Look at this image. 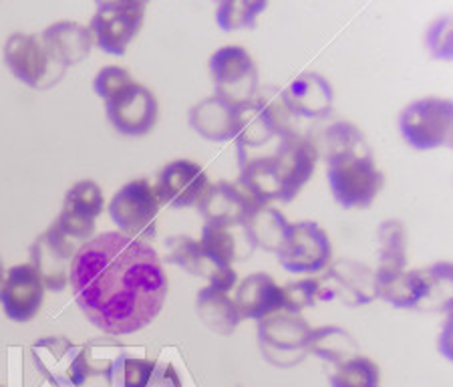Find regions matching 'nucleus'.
Listing matches in <instances>:
<instances>
[{"label": "nucleus", "mask_w": 453, "mask_h": 387, "mask_svg": "<svg viewBox=\"0 0 453 387\" xmlns=\"http://www.w3.org/2000/svg\"><path fill=\"white\" fill-rule=\"evenodd\" d=\"M159 200L148 180H134L123 186L109 204V216L129 238L150 240L157 235Z\"/></svg>", "instance_id": "39448f33"}, {"label": "nucleus", "mask_w": 453, "mask_h": 387, "mask_svg": "<svg viewBox=\"0 0 453 387\" xmlns=\"http://www.w3.org/2000/svg\"><path fill=\"white\" fill-rule=\"evenodd\" d=\"M280 265L292 275H314L331 265L333 246L317 222L288 224L287 236L279 248Z\"/></svg>", "instance_id": "9d476101"}, {"label": "nucleus", "mask_w": 453, "mask_h": 387, "mask_svg": "<svg viewBox=\"0 0 453 387\" xmlns=\"http://www.w3.org/2000/svg\"><path fill=\"white\" fill-rule=\"evenodd\" d=\"M42 298H45V287L33 265H17L6 270L4 281L0 284V305L11 321L27 323L35 319Z\"/></svg>", "instance_id": "aec40b11"}, {"label": "nucleus", "mask_w": 453, "mask_h": 387, "mask_svg": "<svg viewBox=\"0 0 453 387\" xmlns=\"http://www.w3.org/2000/svg\"><path fill=\"white\" fill-rule=\"evenodd\" d=\"M41 41L45 45L50 63H53V67L61 75L69 67H73V65L85 61L93 47L89 28L73 23V20H63V23L50 25L41 35Z\"/></svg>", "instance_id": "b1692460"}, {"label": "nucleus", "mask_w": 453, "mask_h": 387, "mask_svg": "<svg viewBox=\"0 0 453 387\" xmlns=\"http://www.w3.org/2000/svg\"><path fill=\"white\" fill-rule=\"evenodd\" d=\"M265 11V0H230L218 6L216 20L222 31H240V28H252L256 19Z\"/></svg>", "instance_id": "2f4dec72"}, {"label": "nucleus", "mask_w": 453, "mask_h": 387, "mask_svg": "<svg viewBox=\"0 0 453 387\" xmlns=\"http://www.w3.org/2000/svg\"><path fill=\"white\" fill-rule=\"evenodd\" d=\"M240 107L211 95L189 109V126L210 142H228L238 135Z\"/></svg>", "instance_id": "a878e982"}, {"label": "nucleus", "mask_w": 453, "mask_h": 387, "mask_svg": "<svg viewBox=\"0 0 453 387\" xmlns=\"http://www.w3.org/2000/svg\"><path fill=\"white\" fill-rule=\"evenodd\" d=\"M453 268L449 262H437L427 268L399 273L389 279L375 281L377 295L397 309H434L451 305Z\"/></svg>", "instance_id": "7ed1b4c3"}, {"label": "nucleus", "mask_w": 453, "mask_h": 387, "mask_svg": "<svg viewBox=\"0 0 453 387\" xmlns=\"http://www.w3.org/2000/svg\"><path fill=\"white\" fill-rule=\"evenodd\" d=\"M198 317L210 331L218 335H230L240 323V313L236 303L232 301L226 290L208 287L200 290L198 301H196Z\"/></svg>", "instance_id": "c85d7f7f"}, {"label": "nucleus", "mask_w": 453, "mask_h": 387, "mask_svg": "<svg viewBox=\"0 0 453 387\" xmlns=\"http://www.w3.org/2000/svg\"><path fill=\"white\" fill-rule=\"evenodd\" d=\"M326 176L342 208H369L385 184L359 128L341 121L326 129Z\"/></svg>", "instance_id": "f03ea898"}, {"label": "nucleus", "mask_w": 453, "mask_h": 387, "mask_svg": "<svg viewBox=\"0 0 453 387\" xmlns=\"http://www.w3.org/2000/svg\"><path fill=\"white\" fill-rule=\"evenodd\" d=\"M284 184V204L292 202L301 192L303 186L311 180L314 167L319 162V150L309 137L296 131L284 135L270 151Z\"/></svg>", "instance_id": "dca6fc26"}, {"label": "nucleus", "mask_w": 453, "mask_h": 387, "mask_svg": "<svg viewBox=\"0 0 453 387\" xmlns=\"http://www.w3.org/2000/svg\"><path fill=\"white\" fill-rule=\"evenodd\" d=\"M234 303H236L242 319L262 321L284 309L282 287H279L270 275L254 273L246 276L242 284H240Z\"/></svg>", "instance_id": "393cba45"}, {"label": "nucleus", "mask_w": 453, "mask_h": 387, "mask_svg": "<svg viewBox=\"0 0 453 387\" xmlns=\"http://www.w3.org/2000/svg\"><path fill=\"white\" fill-rule=\"evenodd\" d=\"M375 273L363 262L342 259L328 267L323 281H319V297L323 301H339L350 306H363L375 301Z\"/></svg>", "instance_id": "f8f14e48"}, {"label": "nucleus", "mask_w": 453, "mask_h": 387, "mask_svg": "<svg viewBox=\"0 0 453 387\" xmlns=\"http://www.w3.org/2000/svg\"><path fill=\"white\" fill-rule=\"evenodd\" d=\"M333 387H379V368L367 357L355 355L331 375Z\"/></svg>", "instance_id": "473e14b6"}, {"label": "nucleus", "mask_w": 453, "mask_h": 387, "mask_svg": "<svg viewBox=\"0 0 453 387\" xmlns=\"http://www.w3.org/2000/svg\"><path fill=\"white\" fill-rule=\"evenodd\" d=\"M288 115L304 120H325L333 113L334 93L331 83L319 73H303L279 95Z\"/></svg>", "instance_id": "412c9836"}, {"label": "nucleus", "mask_w": 453, "mask_h": 387, "mask_svg": "<svg viewBox=\"0 0 453 387\" xmlns=\"http://www.w3.org/2000/svg\"><path fill=\"white\" fill-rule=\"evenodd\" d=\"M143 17L145 3L142 0L99 3L89 25L91 39L104 53L123 57L129 43L140 33Z\"/></svg>", "instance_id": "6e6552de"}, {"label": "nucleus", "mask_w": 453, "mask_h": 387, "mask_svg": "<svg viewBox=\"0 0 453 387\" xmlns=\"http://www.w3.org/2000/svg\"><path fill=\"white\" fill-rule=\"evenodd\" d=\"M134 83V79H131L129 71H126L123 67H105L97 73V77L93 79V91L99 95L101 99H113L115 95H119L123 89H127V87Z\"/></svg>", "instance_id": "f704fd0d"}, {"label": "nucleus", "mask_w": 453, "mask_h": 387, "mask_svg": "<svg viewBox=\"0 0 453 387\" xmlns=\"http://www.w3.org/2000/svg\"><path fill=\"white\" fill-rule=\"evenodd\" d=\"M31 352L41 374L57 387H81L93 374L85 349L73 345L69 339H41Z\"/></svg>", "instance_id": "9b49d317"}, {"label": "nucleus", "mask_w": 453, "mask_h": 387, "mask_svg": "<svg viewBox=\"0 0 453 387\" xmlns=\"http://www.w3.org/2000/svg\"><path fill=\"white\" fill-rule=\"evenodd\" d=\"M79 248L81 246L65 236L55 224L35 240L31 246V265L49 293H61L67 287L73 259Z\"/></svg>", "instance_id": "4468645a"}, {"label": "nucleus", "mask_w": 453, "mask_h": 387, "mask_svg": "<svg viewBox=\"0 0 453 387\" xmlns=\"http://www.w3.org/2000/svg\"><path fill=\"white\" fill-rule=\"evenodd\" d=\"M4 281V268H3V260H0V284Z\"/></svg>", "instance_id": "e433bc0d"}, {"label": "nucleus", "mask_w": 453, "mask_h": 387, "mask_svg": "<svg viewBox=\"0 0 453 387\" xmlns=\"http://www.w3.org/2000/svg\"><path fill=\"white\" fill-rule=\"evenodd\" d=\"M167 257L165 260L178 265L192 276L210 281V287L228 290L236 284V273L230 265H226L218 257H214L202 243H196L189 236H173L167 238Z\"/></svg>", "instance_id": "f3484780"}, {"label": "nucleus", "mask_w": 453, "mask_h": 387, "mask_svg": "<svg viewBox=\"0 0 453 387\" xmlns=\"http://www.w3.org/2000/svg\"><path fill=\"white\" fill-rule=\"evenodd\" d=\"M107 104V120L121 135H145L157 121V99L140 83H131Z\"/></svg>", "instance_id": "a211bd4d"}, {"label": "nucleus", "mask_w": 453, "mask_h": 387, "mask_svg": "<svg viewBox=\"0 0 453 387\" xmlns=\"http://www.w3.org/2000/svg\"><path fill=\"white\" fill-rule=\"evenodd\" d=\"M453 105L448 99L413 101L399 115V129L413 150L427 151L451 143Z\"/></svg>", "instance_id": "20e7f679"}, {"label": "nucleus", "mask_w": 453, "mask_h": 387, "mask_svg": "<svg viewBox=\"0 0 453 387\" xmlns=\"http://www.w3.org/2000/svg\"><path fill=\"white\" fill-rule=\"evenodd\" d=\"M200 243L220 259L226 265H232L234 260H246L254 252L256 244L252 243L250 232L246 226H224L206 222L202 228Z\"/></svg>", "instance_id": "bb28decb"}, {"label": "nucleus", "mask_w": 453, "mask_h": 387, "mask_svg": "<svg viewBox=\"0 0 453 387\" xmlns=\"http://www.w3.org/2000/svg\"><path fill=\"white\" fill-rule=\"evenodd\" d=\"M198 210L206 222L224 226H246L256 210H260L242 188L230 182H216L210 184L206 194L198 202Z\"/></svg>", "instance_id": "4be33fe9"}, {"label": "nucleus", "mask_w": 453, "mask_h": 387, "mask_svg": "<svg viewBox=\"0 0 453 387\" xmlns=\"http://www.w3.org/2000/svg\"><path fill=\"white\" fill-rule=\"evenodd\" d=\"M357 349H359V345H357L355 337H350L345 329L341 327L328 325L311 333L309 352L325 361L341 365L350 360V357H355Z\"/></svg>", "instance_id": "c756f323"}, {"label": "nucleus", "mask_w": 453, "mask_h": 387, "mask_svg": "<svg viewBox=\"0 0 453 387\" xmlns=\"http://www.w3.org/2000/svg\"><path fill=\"white\" fill-rule=\"evenodd\" d=\"M109 387H181L178 371L162 360L119 355L107 365Z\"/></svg>", "instance_id": "5701e85b"}, {"label": "nucleus", "mask_w": 453, "mask_h": 387, "mask_svg": "<svg viewBox=\"0 0 453 387\" xmlns=\"http://www.w3.org/2000/svg\"><path fill=\"white\" fill-rule=\"evenodd\" d=\"M210 188L206 170L192 159H175L167 164L159 174L157 184L153 186L159 204L173 210L189 208L202 200Z\"/></svg>", "instance_id": "6ab92c4d"}, {"label": "nucleus", "mask_w": 453, "mask_h": 387, "mask_svg": "<svg viewBox=\"0 0 453 387\" xmlns=\"http://www.w3.org/2000/svg\"><path fill=\"white\" fill-rule=\"evenodd\" d=\"M288 118L290 115L282 107L280 99L273 101V97H258L256 95V99L250 104L240 105L236 135L238 156L266 150L270 143L292 134Z\"/></svg>", "instance_id": "423d86ee"}, {"label": "nucleus", "mask_w": 453, "mask_h": 387, "mask_svg": "<svg viewBox=\"0 0 453 387\" xmlns=\"http://www.w3.org/2000/svg\"><path fill=\"white\" fill-rule=\"evenodd\" d=\"M69 281L83 315L109 335L148 327L162 313L167 295L157 252L121 232H105L79 248Z\"/></svg>", "instance_id": "f257e3e1"}, {"label": "nucleus", "mask_w": 453, "mask_h": 387, "mask_svg": "<svg viewBox=\"0 0 453 387\" xmlns=\"http://www.w3.org/2000/svg\"><path fill=\"white\" fill-rule=\"evenodd\" d=\"M4 63L19 81L35 89H47L63 75L50 63L41 36L14 33L4 45Z\"/></svg>", "instance_id": "ddd939ff"}, {"label": "nucleus", "mask_w": 453, "mask_h": 387, "mask_svg": "<svg viewBox=\"0 0 453 387\" xmlns=\"http://www.w3.org/2000/svg\"><path fill=\"white\" fill-rule=\"evenodd\" d=\"M282 295H284V311L292 313V315H298V313L304 309H311V306L317 303L319 281L303 279V281L288 283L287 287H282Z\"/></svg>", "instance_id": "72a5a7b5"}, {"label": "nucleus", "mask_w": 453, "mask_h": 387, "mask_svg": "<svg viewBox=\"0 0 453 387\" xmlns=\"http://www.w3.org/2000/svg\"><path fill=\"white\" fill-rule=\"evenodd\" d=\"M104 210V192L93 180H83L65 196L61 216L55 226L79 246L89 243L95 232V218Z\"/></svg>", "instance_id": "2eb2a0df"}, {"label": "nucleus", "mask_w": 453, "mask_h": 387, "mask_svg": "<svg viewBox=\"0 0 453 387\" xmlns=\"http://www.w3.org/2000/svg\"><path fill=\"white\" fill-rule=\"evenodd\" d=\"M311 333L312 329L301 315L274 313L260 321V352L276 368H295L309 353Z\"/></svg>", "instance_id": "0eeeda50"}, {"label": "nucleus", "mask_w": 453, "mask_h": 387, "mask_svg": "<svg viewBox=\"0 0 453 387\" xmlns=\"http://www.w3.org/2000/svg\"><path fill=\"white\" fill-rule=\"evenodd\" d=\"M427 47L431 57L435 59H451L453 57V41H451V20L443 17L435 20L427 31Z\"/></svg>", "instance_id": "c9c22d12"}, {"label": "nucleus", "mask_w": 453, "mask_h": 387, "mask_svg": "<svg viewBox=\"0 0 453 387\" xmlns=\"http://www.w3.org/2000/svg\"><path fill=\"white\" fill-rule=\"evenodd\" d=\"M287 230V218L280 210L270 206L256 210L250 221H248V232H250L252 243L270 252H279Z\"/></svg>", "instance_id": "7c9ffc66"}, {"label": "nucleus", "mask_w": 453, "mask_h": 387, "mask_svg": "<svg viewBox=\"0 0 453 387\" xmlns=\"http://www.w3.org/2000/svg\"><path fill=\"white\" fill-rule=\"evenodd\" d=\"M407 267V230L401 221H387L379 226V268L375 281L403 273Z\"/></svg>", "instance_id": "cd10ccee"}, {"label": "nucleus", "mask_w": 453, "mask_h": 387, "mask_svg": "<svg viewBox=\"0 0 453 387\" xmlns=\"http://www.w3.org/2000/svg\"><path fill=\"white\" fill-rule=\"evenodd\" d=\"M216 95L230 105H246L258 95V69L244 47L228 45L210 57Z\"/></svg>", "instance_id": "1a4fd4ad"}]
</instances>
